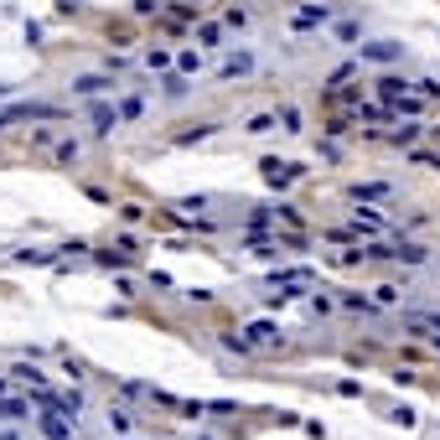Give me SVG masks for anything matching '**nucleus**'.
<instances>
[{
    "label": "nucleus",
    "mask_w": 440,
    "mask_h": 440,
    "mask_svg": "<svg viewBox=\"0 0 440 440\" xmlns=\"http://www.w3.org/2000/svg\"><path fill=\"white\" fill-rule=\"evenodd\" d=\"M404 326H415V331H440V316H435V311H409Z\"/></svg>",
    "instance_id": "7"
},
{
    "label": "nucleus",
    "mask_w": 440,
    "mask_h": 440,
    "mask_svg": "<svg viewBox=\"0 0 440 440\" xmlns=\"http://www.w3.org/2000/svg\"><path fill=\"white\" fill-rule=\"evenodd\" d=\"M280 342H285V337H280V326H270V322L249 326V348H280Z\"/></svg>",
    "instance_id": "2"
},
{
    "label": "nucleus",
    "mask_w": 440,
    "mask_h": 440,
    "mask_svg": "<svg viewBox=\"0 0 440 440\" xmlns=\"http://www.w3.org/2000/svg\"><path fill=\"white\" fill-rule=\"evenodd\" d=\"M249 68H254V62H249V57H244V52H238V57H228V62H223V68H218V73H223V78H244Z\"/></svg>",
    "instance_id": "11"
},
{
    "label": "nucleus",
    "mask_w": 440,
    "mask_h": 440,
    "mask_svg": "<svg viewBox=\"0 0 440 440\" xmlns=\"http://www.w3.org/2000/svg\"><path fill=\"white\" fill-rule=\"evenodd\" d=\"M109 430H119V435L130 430V415H125V409H109Z\"/></svg>",
    "instance_id": "20"
},
{
    "label": "nucleus",
    "mask_w": 440,
    "mask_h": 440,
    "mask_svg": "<svg viewBox=\"0 0 440 440\" xmlns=\"http://www.w3.org/2000/svg\"><path fill=\"white\" fill-rule=\"evenodd\" d=\"M0 420H32V404H26V399H0Z\"/></svg>",
    "instance_id": "6"
},
{
    "label": "nucleus",
    "mask_w": 440,
    "mask_h": 440,
    "mask_svg": "<svg viewBox=\"0 0 440 440\" xmlns=\"http://www.w3.org/2000/svg\"><path fill=\"white\" fill-rule=\"evenodd\" d=\"M57 114H62L57 104H36V99H26V104H11V109H0V130L21 125V119H57Z\"/></svg>",
    "instance_id": "1"
},
{
    "label": "nucleus",
    "mask_w": 440,
    "mask_h": 440,
    "mask_svg": "<svg viewBox=\"0 0 440 440\" xmlns=\"http://www.w3.org/2000/svg\"><path fill=\"white\" fill-rule=\"evenodd\" d=\"M389 420H394V425H404V430H409V425H415V409H409V404H399Z\"/></svg>",
    "instance_id": "19"
},
{
    "label": "nucleus",
    "mask_w": 440,
    "mask_h": 440,
    "mask_svg": "<svg viewBox=\"0 0 440 440\" xmlns=\"http://www.w3.org/2000/svg\"><path fill=\"white\" fill-rule=\"evenodd\" d=\"M68 425H73L68 415H57V409H47V415H42V435H47V440H68Z\"/></svg>",
    "instance_id": "3"
},
{
    "label": "nucleus",
    "mask_w": 440,
    "mask_h": 440,
    "mask_svg": "<svg viewBox=\"0 0 440 440\" xmlns=\"http://www.w3.org/2000/svg\"><path fill=\"white\" fill-rule=\"evenodd\" d=\"M218 42H223L218 26H202V32H197V47H218Z\"/></svg>",
    "instance_id": "17"
},
{
    "label": "nucleus",
    "mask_w": 440,
    "mask_h": 440,
    "mask_svg": "<svg viewBox=\"0 0 440 440\" xmlns=\"http://www.w3.org/2000/svg\"><path fill=\"white\" fill-rule=\"evenodd\" d=\"M264 130H275V114H254L249 119V135H264Z\"/></svg>",
    "instance_id": "18"
},
{
    "label": "nucleus",
    "mask_w": 440,
    "mask_h": 440,
    "mask_svg": "<svg viewBox=\"0 0 440 440\" xmlns=\"http://www.w3.org/2000/svg\"><path fill=\"white\" fill-rule=\"evenodd\" d=\"M93 130H99V135L114 130V109H109V104H93Z\"/></svg>",
    "instance_id": "9"
},
{
    "label": "nucleus",
    "mask_w": 440,
    "mask_h": 440,
    "mask_svg": "<svg viewBox=\"0 0 440 440\" xmlns=\"http://www.w3.org/2000/svg\"><path fill=\"white\" fill-rule=\"evenodd\" d=\"M0 399H6V378H0Z\"/></svg>",
    "instance_id": "21"
},
{
    "label": "nucleus",
    "mask_w": 440,
    "mask_h": 440,
    "mask_svg": "<svg viewBox=\"0 0 440 440\" xmlns=\"http://www.w3.org/2000/svg\"><path fill=\"white\" fill-rule=\"evenodd\" d=\"M290 177H296V166H290V161H264V181H270V186H285Z\"/></svg>",
    "instance_id": "5"
},
{
    "label": "nucleus",
    "mask_w": 440,
    "mask_h": 440,
    "mask_svg": "<svg viewBox=\"0 0 440 440\" xmlns=\"http://www.w3.org/2000/svg\"><path fill=\"white\" fill-rule=\"evenodd\" d=\"M352 197L357 202H383V197H394V186L389 181H363V186H352Z\"/></svg>",
    "instance_id": "4"
},
{
    "label": "nucleus",
    "mask_w": 440,
    "mask_h": 440,
    "mask_svg": "<svg viewBox=\"0 0 440 440\" xmlns=\"http://www.w3.org/2000/svg\"><path fill=\"white\" fill-rule=\"evenodd\" d=\"M326 16H331V11H326V6H305V11H301V16H296V26H316V21H326Z\"/></svg>",
    "instance_id": "14"
},
{
    "label": "nucleus",
    "mask_w": 440,
    "mask_h": 440,
    "mask_svg": "<svg viewBox=\"0 0 440 440\" xmlns=\"http://www.w3.org/2000/svg\"><path fill=\"white\" fill-rule=\"evenodd\" d=\"M363 57H373V62H394L399 47H394V42H373V47H363Z\"/></svg>",
    "instance_id": "8"
},
{
    "label": "nucleus",
    "mask_w": 440,
    "mask_h": 440,
    "mask_svg": "<svg viewBox=\"0 0 440 440\" xmlns=\"http://www.w3.org/2000/svg\"><path fill=\"white\" fill-rule=\"evenodd\" d=\"M357 223H363V228H373V233H383V228H389V223H383L378 212H368V207H357Z\"/></svg>",
    "instance_id": "15"
},
{
    "label": "nucleus",
    "mask_w": 440,
    "mask_h": 440,
    "mask_svg": "<svg viewBox=\"0 0 440 440\" xmlns=\"http://www.w3.org/2000/svg\"><path fill=\"white\" fill-rule=\"evenodd\" d=\"M161 88H166V99H181V93H186V78H181V73H171Z\"/></svg>",
    "instance_id": "16"
},
{
    "label": "nucleus",
    "mask_w": 440,
    "mask_h": 440,
    "mask_svg": "<svg viewBox=\"0 0 440 440\" xmlns=\"http://www.w3.org/2000/svg\"><path fill=\"white\" fill-rule=\"evenodd\" d=\"M275 285H311V270H280Z\"/></svg>",
    "instance_id": "13"
},
{
    "label": "nucleus",
    "mask_w": 440,
    "mask_h": 440,
    "mask_svg": "<svg viewBox=\"0 0 440 440\" xmlns=\"http://www.w3.org/2000/svg\"><path fill=\"white\" fill-rule=\"evenodd\" d=\"M404 88H409L404 78H378V93H383V99H409Z\"/></svg>",
    "instance_id": "10"
},
{
    "label": "nucleus",
    "mask_w": 440,
    "mask_h": 440,
    "mask_svg": "<svg viewBox=\"0 0 440 440\" xmlns=\"http://www.w3.org/2000/svg\"><path fill=\"white\" fill-rule=\"evenodd\" d=\"M0 440H21V435H0Z\"/></svg>",
    "instance_id": "22"
},
{
    "label": "nucleus",
    "mask_w": 440,
    "mask_h": 440,
    "mask_svg": "<svg viewBox=\"0 0 440 440\" xmlns=\"http://www.w3.org/2000/svg\"><path fill=\"white\" fill-rule=\"evenodd\" d=\"M104 88H109V78H99V73L78 78V93H88V99H93V93H104Z\"/></svg>",
    "instance_id": "12"
}]
</instances>
